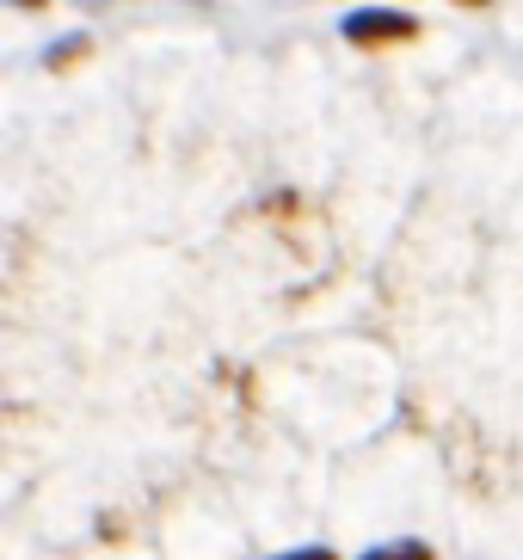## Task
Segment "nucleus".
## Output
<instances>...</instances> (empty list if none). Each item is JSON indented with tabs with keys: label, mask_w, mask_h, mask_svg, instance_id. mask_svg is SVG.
<instances>
[{
	"label": "nucleus",
	"mask_w": 523,
	"mask_h": 560,
	"mask_svg": "<svg viewBox=\"0 0 523 560\" xmlns=\"http://www.w3.org/2000/svg\"><path fill=\"white\" fill-rule=\"evenodd\" d=\"M394 37H412V19L407 13H388V7H363V13L345 19V44H394Z\"/></svg>",
	"instance_id": "1"
},
{
	"label": "nucleus",
	"mask_w": 523,
	"mask_h": 560,
	"mask_svg": "<svg viewBox=\"0 0 523 560\" xmlns=\"http://www.w3.org/2000/svg\"><path fill=\"white\" fill-rule=\"evenodd\" d=\"M363 560H431L426 542H394V548H370Z\"/></svg>",
	"instance_id": "2"
},
{
	"label": "nucleus",
	"mask_w": 523,
	"mask_h": 560,
	"mask_svg": "<svg viewBox=\"0 0 523 560\" xmlns=\"http://www.w3.org/2000/svg\"><path fill=\"white\" fill-rule=\"evenodd\" d=\"M74 56H86V37H62V44H56V50H49V68L74 62Z\"/></svg>",
	"instance_id": "3"
},
{
	"label": "nucleus",
	"mask_w": 523,
	"mask_h": 560,
	"mask_svg": "<svg viewBox=\"0 0 523 560\" xmlns=\"http://www.w3.org/2000/svg\"><path fill=\"white\" fill-rule=\"evenodd\" d=\"M278 560H339L333 548H295V555H278Z\"/></svg>",
	"instance_id": "4"
},
{
	"label": "nucleus",
	"mask_w": 523,
	"mask_h": 560,
	"mask_svg": "<svg viewBox=\"0 0 523 560\" xmlns=\"http://www.w3.org/2000/svg\"><path fill=\"white\" fill-rule=\"evenodd\" d=\"M13 7H44V0H13Z\"/></svg>",
	"instance_id": "5"
},
{
	"label": "nucleus",
	"mask_w": 523,
	"mask_h": 560,
	"mask_svg": "<svg viewBox=\"0 0 523 560\" xmlns=\"http://www.w3.org/2000/svg\"><path fill=\"white\" fill-rule=\"evenodd\" d=\"M462 7H487V0H462Z\"/></svg>",
	"instance_id": "6"
},
{
	"label": "nucleus",
	"mask_w": 523,
	"mask_h": 560,
	"mask_svg": "<svg viewBox=\"0 0 523 560\" xmlns=\"http://www.w3.org/2000/svg\"><path fill=\"white\" fill-rule=\"evenodd\" d=\"M86 7H93V0H86Z\"/></svg>",
	"instance_id": "7"
}]
</instances>
